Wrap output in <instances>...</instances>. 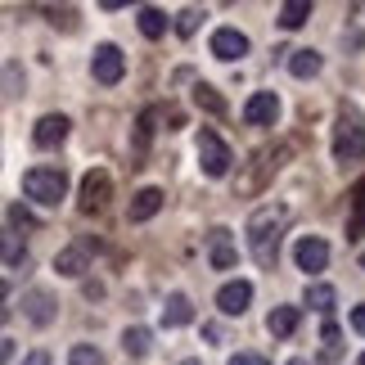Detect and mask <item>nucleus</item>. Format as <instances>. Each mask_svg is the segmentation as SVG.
<instances>
[{
  "label": "nucleus",
  "instance_id": "f257e3e1",
  "mask_svg": "<svg viewBox=\"0 0 365 365\" xmlns=\"http://www.w3.org/2000/svg\"><path fill=\"white\" fill-rule=\"evenodd\" d=\"M284 230H289V207L284 203L257 207V212L248 217V252H252V262L271 271V266L279 262V240H284Z\"/></svg>",
  "mask_w": 365,
  "mask_h": 365
},
{
  "label": "nucleus",
  "instance_id": "f03ea898",
  "mask_svg": "<svg viewBox=\"0 0 365 365\" xmlns=\"http://www.w3.org/2000/svg\"><path fill=\"white\" fill-rule=\"evenodd\" d=\"M365 158V118L356 108H343L334 122V163H356Z\"/></svg>",
  "mask_w": 365,
  "mask_h": 365
},
{
  "label": "nucleus",
  "instance_id": "7ed1b4c3",
  "mask_svg": "<svg viewBox=\"0 0 365 365\" xmlns=\"http://www.w3.org/2000/svg\"><path fill=\"white\" fill-rule=\"evenodd\" d=\"M23 194L32 203L41 207H54L68 194V176H63V167H32V172L23 176Z\"/></svg>",
  "mask_w": 365,
  "mask_h": 365
},
{
  "label": "nucleus",
  "instance_id": "20e7f679",
  "mask_svg": "<svg viewBox=\"0 0 365 365\" xmlns=\"http://www.w3.org/2000/svg\"><path fill=\"white\" fill-rule=\"evenodd\" d=\"M230 163H235V153H230L226 140H221L217 131H203L199 135V167H203V176L221 180V176L230 172Z\"/></svg>",
  "mask_w": 365,
  "mask_h": 365
},
{
  "label": "nucleus",
  "instance_id": "39448f33",
  "mask_svg": "<svg viewBox=\"0 0 365 365\" xmlns=\"http://www.w3.org/2000/svg\"><path fill=\"white\" fill-rule=\"evenodd\" d=\"M108 199H113V176H108V172H86L77 207L86 217H95V212H104V207H108Z\"/></svg>",
  "mask_w": 365,
  "mask_h": 365
},
{
  "label": "nucleus",
  "instance_id": "423d86ee",
  "mask_svg": "<svg viewBox=\"0 0 365 365\" xmlns=\"http://www.w3.org/2000/svg\"><path fill=\"white\" fill-rule=\"evenodd\" d=\"M91 73H95V81L100 86H118L122 81V73H126V59H122V50L118 46H95V59H91Z\"/></svg>",
  "mask_w": 365,
  "mask_h": 365
},
{
  "label": "nucleus",
  "instance_id": "0eeeda50",
  "mask_svg": "<svg viewBox=\"0 0 365 365\" xmlns=\"http://www.w3.org/2000/svg\"><path fill=\"white\" fill-rule=\"evenodd\" d=\"M293 262H298V271H307V275L325 271L329 266V244L320 240V235H302L298 248H293Z\"/></svg>",
  "mask_w": 365,
  "mask_h": 365
},
{
  "label": "nucleus",
  "instance_id": "6e6552de",
  "mask_svg": "<svg viewBox=\"0 0 365 365\" xmlns=\"http://www.w3.org/2000/svg\"><path fill=\"white\" fill-rule=\"evenodd\" d=\"M279 118V100H275V91H257V95H248V104H244V122L248 126H275Z\"/></svg>",
  "mask_w": 365,
  "mask_h": 365
},
{
  "label": "nucleus",
  "instance_id": "1a4fd4ad",
  "mask_svg": "<svg viewBox=\"0 0 365 365\" xmlns=\"http://www.w3.org/2000/svg\"><path fill=\"white\" fill-rule=\"evenodd\" d=\"M212 54L226 59V63L244 59V54H248V36L240 32V27H217V32H212Z\"/></svg>",
  "mask_w": 365,
  "mask_h": 365
},
{
  "label": "nucleus",
  "instance_id": "9d476101",
  "mask_svg": "<svg viewBox=\"0 0 365 365\" xmlns=\"http://www.w3.org/2000/svg\"><path fill=\"white\" fill-rule=\"evenodd\" d=\"M248 302H252V284H248V279H230V284H221V293H217L221 316H244Z\"/></svg>",
  "mask_w": 365,
  "mask_h": 365
},
{
  "label": "nucleus",
  "instance_id": "9b49d317",
  "mask_svg": "<svg viewBox=\"0 0 365 365\" xmlns=\"http://www.w3.org/2000/svg\"><path fill=\"white\" fill-rule=\"evenodd\" d=\"M68 126H73V122H68L63 113H46V118L36 122V131H32L36 149H54V145H63V140H68Z\"/></svg>",
  "mask_w": 365,
  "mask_h": 365
},
{
  "label": "nucleus",
  "instance_id": "f8f14e48",
  "mask_svg": "<svg viewBox=\"0 0 365 365\" xmlns=\"http://www.w3.org/2000/svg\"><path fill=\"white\" fill-rule=\"evenodd\" d=\"M279 158H284V149H262V153H257V172L240 180V194H257V190L266 185V176L279 172Z\"/></svg>",
  "mask_w": 365,
  "mask_h": 365
},
{
  "label": "nucleus",
  "instance_id": "ddd939ff",
  "mask_svg": "<svg viewBox=\"0 0 365 365\" xmlns=\"http://www.w3.org/2000/svg\"><path fill=\"white\" fill-rule=\"evenodd\" d=\"M158 207H163V190L158 185H145L140 194H131L126 217H131V221H149V217H158Z\"/></svg>",
  "mask_w": 365,
  "mask_h": 365
},
{
  "label": "nucleus",
  "instance_id": "4468645a",
  "mask_svg": "<svg viewBox=\"0 0 365 365\" xmlns=\"http://www.w3.org/2000/svg\"><path fill=\"white\" fill-rule=\"evenodd\" d=\"M190 320H194V302L185 298V293H172L167 307H163V325L167 329H180V325H190Z\"/></svg>",
  "mask_w": 365,
  "mask_h": 365
},
{
  "label": "nucleus",
  "instance_id": "2eb2a0df",
  "mask_svg": "<svg viewBox=\"0 0 365 365\" xmlns=\"http://www.w3.org/2000/svg\"><path fill=\"white\" fill-rule=\"evenodd\" d=\"M207 244H212V266H217V271H230V266H235V248H230V230H226V226H217L212 235H207Z\"/></svg>",
  "mask_w": 365,
  "mask_h": 365
},
{
  "label": "nucleus",
  "instance_id": "dca6fc26",
  "mask_svg": "<svg viewBox=\"0 0 365 365\" xmlns=\"http://www.w3.org/2000/svg\"><path fill=\"white\" fill-rule=\"evenodd\" d=\"M365 235V176L352 185V217H347V240H361Z\"/></svg>",
  "mask_w": 365,
  "mask_h": 365
},
{
  "label": "nucleus",
  "instance_id": "f3484780",
  "mask_svg": "<svg viewBox=\"0 0 365 365\" xmlns=\"http://www.w3.org/2000/svg\"><path fill=\"white\" fill-rule=\"evenodd\" d=\"M266 329H271L275 339H289V334L298 329V307H275V312L266 316Z\"/></svg>",
  "mask_w": 365,
  "mask_h": 365
},
{
  "label": "nucleus",
  "instance_id": "a211bd4d",
  "mask_svg": "<svg viewBox=\"0 0 365 365\" xmlns=\"http://www.w3.org/2000/svg\"><path fill=\"white\" fill-rule=\"evenodd\" d=\"M54 271H59V275H68V279L86 275V248H63L59 257H54Z\"/></svg>",
  "mask_w": 365,
  "mask_h": 365
},
{
  "label": "nucleus",
  "instance_id": "6ab92c4d",
  "mask_svg": "<svg viewBox=\"0 0 365 365\" xmlns=\"http://www.w3.org/2000/svg\"><path fill=\"white\" fill-rule=\"evenodd\" d=\"M320 68H325V59H320L316 50H293V59H289V73H293V77H302V81H307V77H316Z\"/></svg>",
  "mask_w": 365,
  "mask_h": 365
},
{
  "label": "nucleus",
  "instance_id": "aec40b11",
  "mask_svg": "<svg viewBox=\"0 0 365 365\" xmlns=\"http://www.w3.org/2000/svg\"><path fill=\"white\" fill-rule=\"evenodd\" d=\"M27 257V244H23V235L19 230H0V262H9V266H19Z\"/></svg>",
  "mask_w": 365,
  "mask_h": 365
},
{
  "label": "nucleus",
  "instance_id": "412c9836",
  "mask_svg": "<svg viewBox=\"0 0 365 365\" xmlns=\"http://www.w3.org/2000/svg\"><path fill=\"white\" fill-rule=\"evenodd\" d=\"M27 320H36V325L54 320V298H50V293H41V289L27 293Z\"/></svg>",
  "mask_w": 365,
  "mask_h": 365
},
{
  "label": "nucleus",
  "instance_id": "4be33fe9",
  "mask_svg": "<svg viewBox=\"0 0 365 365\" xmlns=\"http://www.w3.org/2000/svg\"><path fill=\"white\" fill-rule=\"evenodd\" d=\"M307 19H312V0H289V5H279V27H302Z\"/></svg>",
  "mask_w": 365,
  "mask_h": 365
},
{
  "label": "nucleus",
  "instance_id": "5701e85b",
  "mask_svg": "<svg viewBox=\"0 0 365 365\" xmlns=\"http://www.w3.org/2000/svg\"><path fill=\"white\" fill-rule=\"evenodd\" d=\"M122 347H126V356H145L149 347H153V334L145 325H131V329L122 334Z\"/></svg>",
  "mask_w": 365,
  "mask_h": 365
},
{
  "label": "nucleus",
  "instance_id": "b1692460",
  "mask_svg": "<svg viewBox=\"0 0 365 365\" xmlns=\"http://www.w3.org/2000/svg\"><path fill=\"white\" fill-rule=\"evenodd\" d=\"M334 302H339V293H334L329 284H307V307H312V312H334Z\"/></svg>",
  "mask_w": 365,
  "mask_h": 365
},
{
  "label": "nucleus",
  "instance_id": "393cba45",
  "mask_svg": "<svg viewBox=\"0 0 365 365\" xmlns=\"http://www.w3.org/2000/svg\"><path fill=\"white\" fill-rule=\"evenodd\" d=\"M140 32H145L149 41H158V36L167 32V14L153 9V5H145V9H140Z\"/></svg>",
  "mask_w": 365,
  "mask_h": 365
},
{
  "label": "nucleus",
  "instance_id": "a878e982",
  "mask_svg": "<svg viewBox=\"0 0 365 365\" xmlns=\"http://www.w3.org/2000/svg\"><path fill=\"white\" fill-rule=\"evenodd\" d=\"M194 104L207 108V113H226V100H221V95L207 86V81H199V86H194Z\"/></svg>",
  "mask_w": 365,
  "mask_h": 365
},
{
  "label": "nucleus",
  "instance_id": "bb28decb",
  "mask_svg": "<svg viewBox=\"0 0 365 365\" xmlns=\"http://www.w3.org/2000/svg\"><path fill=\"white\" fill-rule=\"evenodd\" d=\"M320 339H325V361H334V356L343 352V329L334 325V320H329L325 329H320Z\"/></svg>",
  "mask_w": 365,
  "mask_h": 365
},
{
  "label": "nucleus",
  "instance_id": "cd10ccee",
  "mask_svg": "<svg viewBox=\"0 0 365 365\" xmlns=\"http://www.w3.org/2000/svg\"><path fill=\"white\" fill-rule=\"evenodd\" d=\"M68 365H104V356H100V347H86V343H77L73 352H68Z\"/></svg>",
  "mask_w": 365,
  "mask_h": 365
},
{
  "label": "nucleus",
  "instance_id": "c85d7f7f",
  "mask_svg": "<svg viewBox=\"0 0 365 365\" xmlns=\"http://www.w3.org/2000/svg\"><path fill=\"white\" fill-rule=\"evenodd\" d=\"M199 23H203V9H180L176 32H180V36H194V32H199Z\"/></svg>",
  "mask_w": 365,
  "mask_h": 365
},
{
  "label": "nucleus",
  "instance_id": "c756f323",
  "mask_svg": "<svg viewBox=\"0 0 365 365\" xmlns=\"http://www.w3.org/2000/svg\"><path fill=\"white\" fill-rule=\"evenodd\" d=\"M230 365H271V361L257 356V352H240V356H230Z\"/></svg>",
  "mask_w": 365,
  "mask_h": 365
},
{
  "label": "nucleus",
  "instance_id": "7c9ffc66",
  "mask_svg": "<svg viewBox=\"0 0 365 365\" xmlns=\"http://www.w3.org/2000/svg\"><path fill=\"white\" fill-rule=\"evenodd\" d=\"M9 221H14V226H36V217L23 212V207H9Z\"/></svg>",
  "mask_w": 365,
  "mask_h": 365
},
{
  "label": "nucleus",
  "instance_id": "2f4dec72",
  "mask_svg": "<svg viewBox=\"0 0 365 365\" xmlns=\"http://www.w3.org/2000/svg\"><path fill=\"white\" fill-rule=\"evenodd\" d=\"M352 329H356V334H365V302H361V307H352Z\"/></svg>",
  "mask_w": 365,
  "mask_h": 365
},
{
  "label": "nucleus",
  "instance_id": "473e14b6",
  "mask_svg": "<svg viewBox=\"0 0 365 365\" xmlns=\"http://www.w3.org/2000/svg\"><path fill=\"white\" fill-rule=\"evenodd\" d=\"M9 356H14V343H9V339H0V365H9Z\"/></svg>",
  "mask_w": 365,
  "mask_h": 365
},
{
  "label": "nucleus",
  "instance_id": "72a5a7b5",
  "mask_svg": "<svg viewBox=\"0 0 365 365\" xmlns=\"http://www.w3.org/2000/svg\"><path fill=\"white\" fill-rule=\"evenodd\" d=\"M23 365H50V352H32V356H27Z\"/></svg>",
  "mask_w": 365,
  "mask_h": 365
},
{
  "label": "nucleus",
  "instance_id": "f704fd0d",
  "mask_svg": "<svg viewBox=\"0 0 365 365\" xmlns=\"http://www.w3.org/2000/svg\"><path fill=\"white\" fill-rule=\"evenodd\" d=\"M5 293H9V284H5V279H0V307H5Z\"/></svg>",
  "mask_w": 365,
  "mask_h": 365
},
{
  "label": "nucleus",
  "instance_id": "c9c22d12",
  "mask_svg": "<svg viewBox=\"0 0 365 365\" xmlns=\"http://www.w3.org/2000/svg\"><path fill=\"white\" fill-rule=\"evenodd\" d=\"M180 365H203V361H180Z\"/></svg>",
  "mask_w": 365,
  "mask_h": 365
},
{
  "label": "nucleus",
  "instance_id": "e433bc0d",
  "mask_svg": "<svg viewBox=\"0 0 365 365\" xmlns=\"http://www.w3.org/2000/svg\"><path fill=\"white\" fill-rule=\"evenodd\" d=\"M361 266H365V252H361Z\"/></svg>",
  "mask_w": 365,
  "mask_h": 365
},
{
  "label": "nucleus",
  "instance_id": "4c0bfd02",
  "mask_svg": "<svg viewBox=\"0 0 365 365\" xmlns=\"http://www.w3.org/2000/svg\"><path fill=\"white\" fill-rule=\"evenodd\" d=\"M361 365H365V352H361Z\"/></svg>",
  "mask_w": 365,
  "mask_h": 365
},
{
  "label": "nucleus",
  "instance_id": "58836bf2",
  "mask_svg": "<svg viewBox=\"0 0 365 365\" xmlns=\"http://www.w3.org/2000/svg\"><path fill=\"white\" fill-rule=\"evenodd\" d=\"M293 365H302V361H293Z\"/></svg>",
  "mask_w": 365,
  "mask_h": 365
}]
</instances>
